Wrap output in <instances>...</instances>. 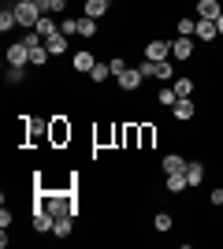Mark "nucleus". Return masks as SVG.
Returning <instances> with one entry per match:
<instances>
[{"label": "nucleus", "mask_w": 223, "mask_h": 249, "mask_svg": "<svg viewBox=\"0 0 223 249\" xmlns=\"http://www.w3.org/2000/svg\"><path fill=\"white\" fill-rule=\"evenodd\" d=\"M37 205H45L52 216H78V208L67 194H37Z\"/></svg>", "instance_id": "1"}, {"label": "nucleus", "mask_w": 223, "mask_h": 249, "mask_svg": "<svg viewBox=\"0 0 223 249\" xmlns=\"http://www.w3.org/2000/svg\"><path fill=\"white\" fill-rule=\"evenodd\" d=\"M116 82H119V89H123V93H138L145 78H141V71H138V67H127V71H123V74L116 78Z\"/></svg>", "instance_id": "2"}, {"label": "nucleus", "mask_w": 223, "mask_h": 249, "mask_svg": "<svg viewBox=\"0 0 223 249\" xmlns=\"http://www.w3.org/2000/svg\"><path fill=\"white\" fill-rule=\"evenodd\" d=\"M93 63H97V56H93L89 49H78V52L71 56V67H74L78 74H89V71H93Z\"/></svg>", "instance_id": "3"}, {"label": "nucleus", "mask_w": 223, "mask_h": 249, "mask_svg": "<svg viewBox=\"0 0 223 249\" xmlns=\"http://www.w3.org/2000/svg\"><path fill=\"white\" fill-rule=\"evenodd\" d=\"M145 60H171V41L156 37V41L145 45Z\"/></svg>", "instance_id": "4"}, {"label": "nucleus", "mask_w": 223, "mask_h": 249, "mask_svg": "<svg viewBox=\"0 0 223 249\" xmlns=\"http://www.w3.org/2000/svg\"><path fill=\"white\" fill-rule=\"evenodd\" d=\"M52 223H56V216H52V212H49L45 205L34 208V227L41 231V234H52Z\"/></svg>", "instance_id": "5"}, {"label": "nucleus", "mask_w": 223, "mask_h": 249, "mask_svg": "<svg viewBox=\"0 0 223 249\" xmlns=\"http://www.w3.org/2000/svg\"><path fill=\"white\" fill-rule=\"evenodd\" d=\"M193 56V37H175V41H171V60H190Z\"/></svg>", "instance_id": "6"}, {"label": "nucleus", "mask_w": 223, "mask_h": 249, "mask_svg": "<svg viewBox=\"0 0 223 249\" xmlns=\"http://www.w3.org/2000/svg\"><path fill=\"white\" fill-rule=\"evenodd\" d=\"M8 63H19V67H26L30 63V49H26V41H15V45H8V56H4Z\"/></svg>", "instance_id": "7"}, {"label": "nucleus", "mask_w": 223, "mask_h": 249, "mask_svg": "<svg viewBox=\"0 0 223 249\" xmlns=\"http://www.w3.org/2000/svg\"><path fill=\"white\" fill-rule=\"evenodd\" d=\"M160 167H164V175H182V171H186V156L168 153L164 160H160Z\"/></svg>", "instance_id": "8"}, {"label": "nucleus", "mask_w": 223, "mask_h": 249, "mask_svg": "<svg viewBox=\"0 0 223 249\" xmlns=\"http://www.w3.org/2000/svg\"><path fill=\"white\" fill-rule=\"evenodd\" d=\"M193 112H197V108H193V101H190V97H179V101L171 104V115H175L179 123H186V119H193Z\"/></svg>", "instance_id": "9"}, {"label": "nucleus", "mask_w": 223, "mask_h": 249, "mask_svg": "<svg viewBox=\"0 0 223 249\" xmlns=\"http://www.w3.org/2000/svg\"><path fill=\"white\" fill-rule=\"evenodd\" d=\"M223 8H220V0H197V19H220Z\"/></svg>", "instance_id": "10"}, {"label": "nucleus", "mask_w": 223, "mask_h": 249, "mask_svg": "<svg viewBox=\"0 0 223 249\" xmlns=\"http://www.w3.org/2000/svg\"><path fill=\"white\" fill-rule=\"evenodd\" d=\"M216 22L212 19H197V30H193V37H197V41H216Z\"/></svg>", "instance_id": "11"}, {"label": "nucleus", "mask_w": 223, "mask_h": 249, "mask_svg": "<svg viewBox=\"0 0 223 249\" xmlns=\"http://www.w3.org/2000/svg\"><path fill=\"white\" fill-rule=\"evenodd\" d=\"M89 78H93V86L108 82V78H116V74H112V63H108V60H97V63H93V71H89Z\"/></svg>", "instance_id": "12"}, {"label": "nucleus", "mask_w": 223, "mask_h": 249, "mask_svg": "<svg viewBox=\"0 0 223 249\" xmlns=\"http://www.w3.org/2000/svg\"><path fill=\"white\" fill-rule=\"evenodd\" d=\"M45 49H49V56H64V52H67V34H52V37H45Z\"/></svg>", "instance_id": "13"}, {"label": "nucleus", "mask_w": 223, "mask_h": 249, "mask_svg": "<svg viewBox=\"0 0 223 249\" xmlns=\"http://www.w3.org/2000/svg\"><path fill=\"white\" fill-rule=\"evenodd\" d=\"M186 182H190V186H201L205 182V164L201 160H190V164H186Z\"/></svg>", "instance_id": "14"}, {"label": "nucleus", "mask_w": 223, "mask_h": 249, "mask_svg": "<svg viewBox=\"0 0 223 249\" xmlns=\"http://www.w3.org/2000/svg\"><path fill=\"white\" fill-rule=\"evenodd\" d=\"M108 8H112L108 0H86V11H82V15H89V19H104Z\"/></svg>", "instance_id": "15"}, {"label": "nucleus", "mask_w": 223, "mask_h": 249, "mask_svg": "<svg viewBox=\"0 0 223 249\" xmlns=\"http://www.w3.org/2000/svg\"><path fill=\"white\" fill-rule=\"evenodd\" d=\"M74 231V216H56V223H52V238H67Z\"/></svg>", "instance_id": "16"}, {"label": "nucleus", "mask_w": 223, "mask_h": 249, "mask_svg": "<svg viewBox=\"0 0 223 249\" xmlns=\"http://www.w3.org/2000/svg\"><path fill=\"white\" fill-rule=\"evenodd\" d=\"M34 30L41 34V37H52V34H60V26H56V22H52V15H41V19H37V26H34Z\"/></svg>", "instance_id": "17"}, {"label": "nucleus", "mask_w": 223, "mask_h": 249, "mask_svg": "<svg viewBox=\"0 0 223 249\" xmlns=\"http://www.w3.org/2000/svg\"><path fill=\"white\" fill-rule=\"evenodd\" d=\"M67 138H71V126H64V119H56L52 123V145H64Z\"/></svg>", "instance_id": "18"}, {"label": "nucleus", "mask_w": 223, "mask_h": 249, "mask_svg": "<svg viewBox=\"0 0 223 249\" xmlns=\"http://www.w3.org/2000/svg\"><path fill=\"white\" fill-rule=\"evenodd\" d=\"M156 78H164V82H175V63H171V60H156Z\"/></svg>", "instance_id": "19"}, {"label": "nucleus", "mask_w": 223, "mask_h": 249, "mask_svg": "<svg viewBox=\"0 0 223 249\" xmlns=\"http://www.w3.org/2000/svg\"><path fill=\"white\" fill-rule=\"evenodd\" d=\"M78 37H97V19L82 15V19H78Z\"/></svg>", "instance_id": "20"}, {"label": "nucleus", "mask_w": 223, "mask_h": 249, "mask_svg": "<svg viewBox=\"0 0 223 249\" xmlns=\"http://www.w3.org/2000/svg\"><path fill=\"white\" fill-rule=\"evenodd\" d=\"M4 78H8L11 86H19L22 78H26V67H19V63H8V71H4Z\"/></svg>", "instance_id": "21"}, {"label": "nucleus", "mask_w": 223, "mask_h": 249, "mask_svg": "<svg viewBox=\"0 0 223 249\" xmlns=\"http://www.w3.org/2000/svg\"><path fill=\"white\" fill-rule=\"evenodd\" d=\"M186 186H190V182H186V171H182V175H168V194H182Z\"/></svg>", "instance_id": "22"}, {"label": "nucleus", "mask_w": 223, "mask_h": 249, "mask_svg": "<svg viewBox=\"0 0 223 249\" xmlns=\"http://www.w3.org/2000/svg\"><path fill=\"white\" fill-rule=\"evenodd\" d=\"M153 227L156 231H171L175 227V216H171V212H156V216H153Z\"/></svg>", "instance_id": "23"}, {"label": "nucleus", "mask_w": 223, "mask_h": 249, "mask_svg": "<svg viewBox=\"0 0 223 249\" xmlns=\"http://www.w3.org/2000/svg\"><path fill=\"white\" fill-rule=\"evenodd\" d=\"M15 26H19V19H15V11H11V8H4V11H0V30L8 34V30H15Z\"/></svg>", "instance_id": "24"}, {"label": "nucleus", "mask_w": 223, "mask_h": 249, "mask_svg": "<svg viewBox=\"0 0 223 249\" xmlns=\"http://www.w3.org/2000/svg\"><path fill=\"white\" fill-rule=\"evenodd\" d=\"M175 30H179L182 37H193V30H197V19H190V15H182V19H179V26H175Z\"/></svg>", "instance_id": "25"}, {"label": "nucleus", "mask_w": 223, "mask_h": 249, "mask_svg": "<svg viewBox=\"0 0 223 249\" xmlns=\"http://www.w3.org/2000/svg\"><path fill=\"white\" fill-rule=\"evenodd\" d=\"M138 142H141V149H149V145H153V142H156V126H141V130H138Z\"/></svg>", "instance_id": "26"}, {"label": "nucleus", "mask_w": 223, "mask_h": 249, "mask_svg": "<svg viewBox=\"0 0 223 249\" xmlns=\"http://www.w3.org/2000/svg\"><path fill=\"white\" fill-rule=\"evenodd\" d=\"M171 89H175L179 97H190V93H193V78H175V82H171Z\"/></svg>", "instance_id": "27"}, {"label": "nucleus", "mask_w": 223, "mask_h": 249, "mask_svg": "<svg viewBox=\"0 0 223 249\" xmlns=\"http://www.w3.org/2000/svg\"><path fill=\"white\" fill-rule=\"evenodd\" d=\"M138 71H141V78H156V60H141Z\"/></svg>", "instance_id": "28"}, {"label": "nucleus", "mask_w": 223, "mask_h": 249, "mask_svg": "<svg viewBox=\"0 0 223 249\" xmlns=\"http://www.w3.org/2000/svg\"><path fill=\"white\" fill-rule=\"evenodd\" d=\"M60 34H67V37H71V34H78V19L64 15V22H60Z\"/></svg>", "instance_id": "29"}, {"label": "nucleus", "mask_w": 223, "mask_h": 249, "mask_svg": "<svg viewBox=\"0 0 223 249\" xmlns=\"http://www.w3.org/2000/svg\"><path fill=\"white\" fill-rule=\"evenodd\" d=\"M108 63H112V74H116V78H119L123 71H127V60H123V56H112Z\"/></svg>", "instance_id": "30"}, {"label": "nucleus", "mask_w": 223, "mask_h": 249, "mask_svg": "<svg viewBox=\"0 0 223 249\" xmlns=\"http://www.w3.org/2000/svg\"><path fill=\"white\" fill-rule=\"evenodd\" d=\"M175 101H179V93H175L171 86H168V89H160V104H168V108H171V104H175Z\"/></svg>", "instance_id": "31"}, {"label": "nucleus", "mask_w": 223, "mask_h": 249, "mask_svg": "<svg viewBox=\"0 0 223 249\" xmlns=\"http://www.w3.org/2000/svg\"><path fill=\"white\" fill-rule=\"evenodd\" d=\"M208 201H212L216 208H223V182H220V186L212 190V194H208Z\"/></svg>", "instance_id": "32"}, {"label": "nucleus", "mask_w": 223, "mask_h": 249, "mask_svg": "<svg viewBox=\"0 0 223 249\" xmlns=\"http://www.w3.org/2000/svg\"><path fill=\"white\" fill-rule=\"evenodd\" d=\"M0 227H4V231L11 227V208H4V212H0Z\"/></svg>", "instance_id": "33"}, {"label": "nucleus", "mask_w": 223, "mask_h": 249, "mask_svg": "<svg viewBox=\"0 0 223 249\" xmlns=\"http://www.w3.org/2000/svg\"><path fill=\"white\" fill-rule=\"evenodd\" d=\"M216 30H220V34H223V15H220V19H216Z\"/></svg>", "instance_id": "34"}, {"label": "nucleus", "mask_w": 223, "mask_h": 249, "mask_svg": "<svg viewBox=\"0 0 223 249\" xmlns=\"http://www.w3.org/2000/svg\"><path fill=\"white\" fill-rule=\"evenodd\" d=\"M67 4H71V0H67Z\"/></svg>", "instance_id": "35"}, {"label": "nucleus", "mask_w": 223, "mask_h": 249, "mask_svg": "<svg viewBox=\"0 0 223 249\" xmlns=\"http://www.w3.org/2000/svg\"><path fill=\"white\" fill-rule=\"evenodd\" d=\"M108 4H112V0H108Z\"/></svg>", "instance_id": "36"}]
</instances>
